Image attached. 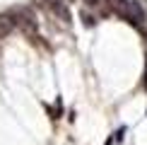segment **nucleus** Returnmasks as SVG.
I'll return each mask as SVG.
<instances>
[{
  "instance_id": "nucleus-1",
  "label": "nucleus",
  "mask_w": 147,
  "mask_h": 145,
  "mask_svg": "<svg viewBox=\"0 0 147 145\" xmlns=\"http://www.w3.org/2000/svg\"><path fill=\"white\" fill-rule=\"evenodd\" d=\"M113 5H116V12H118V15H123L128 22L142 24L145 15H142V10H140L138 3H130V0H113Z\"/></svg>"
},
{
  "instance_id": "nucleus-2",
  "label": "nucleus",
  "mask_w": 147,
  "mask_h": 145,
  "mask_svg": "<svg viewBox=\"0 0 147 145\" xmlns=\"http://www.w3.org/2000/svg\"><path fill=\"white\" fill-rule=\"evenodd\" d=\"M46 5H48V7H51L53 12H56V15H58V17H60V20H63L65 24L70 22V15H68V10H65V5L60 3V0H46Z\"/></svg>"
},
{
  "instance_id": "nucleus-3",
  "label": "nucleus",
  "mask_w": 147,
  "mask_h": 145,
  "mask_svg": "<svg viewBox=\"0 0 147 145\" xmlns=\"http://www.w3.org/2000/svg\"><path fill=\"white\" fill-rule=\"evenodd\" d=\"M12 29V22L7 20V17H0V36H5Z\"/></svg>"
}]
</instances>
